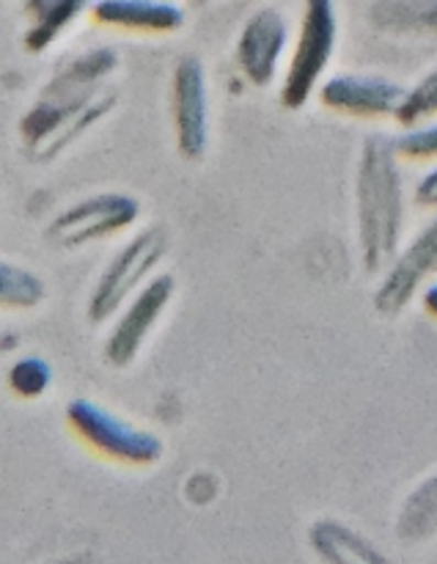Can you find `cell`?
I'll list each match as a JSON object with an SVG mask.
<instances>
[{"label":"cell","instance_id":"5bb4252c","mask_svg":"<svg viewBox=\"0 0 437 564\" xmlns=\"http://www.w3.org/2000/svg\"><path fill=\"white\" fill-rule=\"evenodd\" d=\"M369 22L378 31L437 36V0H374Z\"/></svg>","mask_w":437,"mask_h":564},{"label":"cell","instance_id":"603a6c76","mask_svg":"<svg viewBox=\"0 0 437 564\" xmlns=\"http://www.w3.org/2000/svg\"><path fill=\"white\" fill-rule=\"evenodd\" d=\"M61 564H91V562L83 560V556H77V560H66V562H61Z\"/></svg>","mask_w":437,"mask_h":564},{"label":"cell","instance_id":"30bf717a","mask_svg":"<svg viewBox=\"0 0 437 564\" xmlns=\"http://www.w3.org/2000/svg\"><path fill=\"white\" fill-rule=\"evenodd\" d=\"M437 270V218L416 240L407 246V251L402 253L394 262V268L385 275L383 286L374 295V306L380 314H400L402 308L411 303V297L416 295L418 286L427 281V275H433Z\"/></svg>","mask_w":437,"mask_h":564},{"label":"cell","instance_id":"ba28073f","mask_svg":"<svg viewBox=\"0 0 437 564\" xmlns=\"http://www.w3.org/2000/svg\"><path fill=\"white\" fill-rule=\"evenodd\" d=\"M176 292V281L171 273L154 275L135 297H132L130 306L124 308L121 319L116 323L113 334L105 341V358H108L113 367H130L132 361L141 352L143 341L149 339V334L154 330L157 319L163 317L165 306L171 303Z\"/></svg>","mask_w":437,"mask_h":564},{"label":"cell","instance_id":"8992f818","mask_svg":"<svg viewBox=\"0 0 437 564\" xmlns=\"http://www.w3.org/2000/svg\"><path fill=\"white\" fill-rule=\"evenodd\" d=\"M141 215L138 198L124 193H97L72 204L47 226V240L58 248H80L130 229Z\"/></svg>","mask_w":437,"mask_h":564},{"label":"cell","instance_id":"9a60e30c","mask_svg":"<svg viewBox=\"0 0 437 564\" xmlns=\"http://www.w3.org/2000/svg\"><path fill=\"white\" fill-rule=\"evenodd\" d=\"M88 6L91 0H44L39 9H33V25L25 33V47L31 53L47 50Z\"/></svg>","mask_w":437,"mask_h":564},{"label":"cell","instance_id":"6da1fadb","mask_svg":"<svg viewBox=\"0 0 437 564\" xmlns=\"http://www.w3.org/2000/svg\"><path fill=\"white\" fill-rule=\"evenodd\" d=\"M116 66V50L97 47L55 72L42 97L20 121L22 143L33 160H55L116 108L119 94L105 88V80L113 75Z\"/></svg>","mask_w":437,"mask_h":564},{"label":"cell","instance_id":"ac0fdd59","mask_svg":"<svg viewBox=\"0 0 437 564\" xmlns=\"http://www.w3.org/2000/svg\"><path fill=\"white\" fill-rule=\"evenodd\" d=\"M53 383V369L44 358L28 356L20 358L14 367L9 369V386L14 394L25 397V400H33V397H42L44 391Z\"/></svg>","mask_w":437,"mask_h":564},{"label":"cell","instance_id":"7c38bea8","mask_svg":"<svg viewBox=\"0 0 437 564\" xmlns=\"http://www.w3.org/2000/svg\"><path fill=\"white\" fill-rule=\"evenodd\" d=\"M91 17L102 25L146 33H171L185 25V11L171 0H97Z\"/></svg>","mask_w":437,"mask_h":564},{"label":"cell","instance_id":"44dd1931","mask_svg":"<svg viewBox=\"0 0 437 564\" xmlns=\"http://www.w3.org/2000/svg\"><path fill=\"white\" fill-rule=\"evenodd\" d=\"M418 202L427 204V207H437V169L429 171L427 176L422 180V185H418Z\"/></svg>","mask_w":437,"mask_h":564},{"label":"cell","instance_id":"cb8c5ba5","mask_svg":"<svg viewBox=\"0 0 437 564\" xmlns=\"http://www.w3.org/2000/svg\"><path fill=\"white\" fill-rule=\"evenodd\" d=\"M44 3V0H28V9H39V6H42Z\"/></svg>","mask_w":437,"mask_h":564},{"label":"cell","instance_id":"3957f363","mask_svg":"<svg viewBox=\"0 0 437 564\" xmlns=\"http://www.w3.org/2000/svg\"><path fill=\"white\" fill-rule=\"evenodd\" d=\"M336 36H339V20H336L334 0H306L295 53L281 88L284 108L301 110L308 102L334 58Z\"/></svg>","mask_w":437,"mask_h":564},{"label":"cell","instance_id":"5b68a950","mask_svg":"<svg viewBox=\"0 0 437 564\" xmlns=\"http://www.w3.org/2000/svg\"><path fill=\"white\" fill-rule=\"evenodd\" d=\"M165 248H168V237H165V231L160 226H152V229H143L141 235L132 237L110 259V264L102 270L97 286H94L91 301H88V317H91V323H105V319L113 317L124 306L127 297L157 268Z\"/></svg>","mask_w":437,"mask_h":564},{"label":"cell","instance_id":"ffe728a7","mask_svg":"<svg viewBox=\"0 0 437 564\" xmlns=\"http://www.w3.org/2000/svg\"><path fill=\"white\" fill-rule=\"evenodd\" d=\"M396 149L407 158H435L437 154V124L411 130L396 141Z\"/></svg>","mask_w":437,"mask_h":564},{"label":"cell","instance_id":"e0dca14e","mask_svg":"<svg viewBox=\"0 0 437 564\" xmlns=\"http://www.w3.org/2000/svg\"><path fill=\"white\" fill-rule=\"evenodd\" d=\"M47 290L33 270L22 264H0V301L6 308H33L44 301Z\"/></svg>","mask_w":437,"mask_h":564},{"label":"cell","instance_id":"9c48e42d","mask_svg":"<svg viewBox=\"0 0 437 564\" xmlns=\"http://www.w3.org/2000/svg\"><path fill=\"white\" fill-rule=\"evenodd\" d=\"M289 28L281 11L262 9L245 22L237 39V64L253 86H270L278 72Z\"/></svg>","mask_w":437,"mask_h":564},{"label":"cell","instance_id":"7a4b0ae2","mask_svg":"<svg viewBox=\"0 0 437 564\" xmlns=\"http://www.w3.org/2000/svg\"><path fill=\"white\" fill-rule=\"evenodd\" d=\"M358 229L369 273L385 268L400 246L402 180L394 143L383 135H372L363 143L358 169Z\"/></svg>","mask_w":437,"mask_h":564},{"label":"cell","instance_id":"2e32d148","mask_svg":"<svg viewBox=\"0 0 437 564\" xmlns=\"http://www.w3.org/2000/svg\"><path fill=\"white\" fill-rule=\"evenodd\" d=\"M396 532L405 543H424L437 538V474L407 496Z\"/></svg>","mask_w":437,"mask_h":564},{"label":"cell","instance_id":"52a82bcc","mask_svg":"<svg viewBox=\"0 0 437 564\" xmlns=\"http://www.w3.org/2000/svg\"><path fill=\"white\" fill-rule=\"evenodd\" d=\"M176 147L185 160H201L209 147V91L204 64L193 55L179 58L171 80Z\"/></svg>","mask_w":437,"mask_h":564},{"label":"cell","instance_id":"7402d4cb","mask_svg":"<svg viewBox=\"0 0 437 564\" xmlns=\"http://www.w3.org/2000/svg\"><path fill=\"white\" fill-rule=\"evenodd\" d=\"M424 306H427V312L433 314V317H437V284H433L424 292Z\"/></svg>","mask_w":437,"mask_h":564},{"label":"cell","instance_id":"8fae6325","mask_svg":"<svg viewBox=\"0 0 437 564\" xmlns=\"http://www.w3.org/2000/svg\"><path fill=\"white\" fill-rule=\"evenodd\" d=\"M405 94V88L396 83L369 75H336L319 88V99L325 108L350 116L396 113Z\"/></svg>","mask_w":437,"mask_h":564},{"label":"cell","instance_id":"d4e9b609","mask_svg":"<svg viewBox=\"0 0 437 564\" xmlns=\"http://www.w3.org/2000/svg\"><path fill=\"white\" fill-rule=\"evenodd\" d=\"M193 3H196V6H204V3H209V0H193Z\"/></svg>","mask_w":437,"mask_h":564},{"label":"cell","instance_id":"4fadbf2b","mask_svg":"<svg viewBox=\"0 0 437 564\" xmlns=\"http://www.w3.org/2000/svg\"><path fill=\"white\" fill-rule=\"evenodd\" d=\"M308 540L325 564H391L369 540L339 521H317Z\"/></svg>","mask_w":437,"mask_h":564},{"label":"cell","instance_id":"277c9868","mask_svg":"<svg viewBox=\"0 0 437 564\" xmlns=\"http://www.w3.org/2000/svg\"><path fill=\"white\" fill-rule=\"evenodd\" d=\"M72 430L105 457L130 466H149L163 457V441L149 430L135 427L94 400H72L66 408Z\"/></svg>","mask_w":437,"mask_h":564},{"label":"cell","instance_id":"d6986e66","mask_svg":"<svg viewBox=\"0 0 437 564\" xmlns=\"http://www.w3.org/2000/svg\"><path fill=\"white\" fill-rule=\"evenodd\" d=\"M435 113H437V69L429 72V75L424 77L413 91L405 94L400 110H396V119H400V124L413 127Z\"/></svg>","mask_w":437,"mask_h":564}]
</instances>
